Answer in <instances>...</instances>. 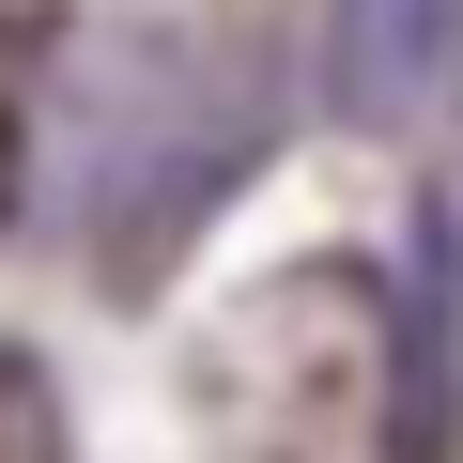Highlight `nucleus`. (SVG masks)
<instances>
[{
  "label": "nucleus",
  "mask_w": 463,
  "mask_h": 463,
  "mask_svg": "<svg viewBox=\"0 0 463 463\" xmlns=\"http://www.w3.org/2000/svg\"><path fill=\"white\" fill-rule=\"evenodd\" d=\"M216 463H448V294H402L355 248L232 279L185 340Z\"/></svg>",
  "instance_id": "nucleus-1"
},
{
  "label": "nucleus",
  "mask_w": 463,
  "mask_h": 463,
  "mask_svg": "<svg viewBox=\"0 0 463 463\" xmlns=\"http://www.w3.org/2000/svg\"><path fill=\"white\" fill-rule=\"evenodd\" d=\"M263 170V78L201 32H109L62 78V232L93 294H155V263Z\"/></svg>",
  "instance_id": "nucleus-2"
},
{
  "label": "nucleus",
  "mask_w": 463,
  "mask_h": 463,
  "mask_svg": "<svg viewBox=\"0 0 463 463\" xmlns=\"http://www.w3.org/2000/svg\"><path fill=\"white\" fill-rule=\"evenodd\" d=\"M325 109L355 139H402L432 109H463V0H325Z\"/></svg>",
  "instance_id": "nucleus-3"
},
{
  "label": "nucleus",
  "mask_w": 463,
  "mask_h": 463,
  "mask_svg": "<svg viewBox=\"0 0 463 463\" xmlns=\"http://www.w3.org/2000/svg\"><path fill=\"white\" fill-rule=\"evenodd\" d=\"M0 463H78V417H62V371L32 340H0Z\"/></svg>",
  "instance_id": "nucleus-4"
},
{
  "label": "nucleus",
  "mask_w": 463,
  "mask_h": 463,
  "mask_svg": "<svg viewBox=\"0 0 463 463\" xmlns=\"http://www.w3.org/2000/svg\"><path fill=\"white\" fill-rule=\"evenodd\" d=\"M32 216V139H16V109H0V232Z\"/></svg>",
  "instance_id": "nucleus-5"
}]
</instances>
